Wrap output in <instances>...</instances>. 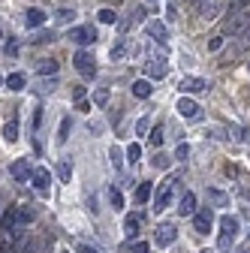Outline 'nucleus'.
I'll use <instances>...</instances> for the list:
<instances>
[{
    "label": "nucleus",
    "mask_w": 250,
    "mask_h": 253,
    "mask_svg": "<svg viewBox=\"0 0 250 253\" xmlns=\"http://www.w3.org/2000/svg\"><path fill=\"white\" fill-rule=\"evenodd\" d=\"M84 93H87V90H84L82 84H76V87H73V100H76V103H82V100H84Z\"/></svg>",
    "instance_id": "a19ab883"
},
{
    "label": "nucleus",
    "mask_w": 250,
    "mask_h": 253,
    "mask_svg": "<svg viewBox=\"0 0 250 253\" xmlns=\"http://www.w3.org/2000/svg\"><path fill=\"white\" fill-rule=\"evenodd\" d=\"M181 90L184 93H202V90H208V84H205V79H184Z\"/></svg>",
    "instance_id": "2eb2a0df"
},
{
    "label": "nucleus",
    "mask_w": 250,
    "mask_h": 253,
    "mask_svg": "<svg viewBox=\"0 0 250 253\" xmlns=\"http://www.w3.org/2000/svg\"><path fill=\"white\" fill-rule=\"evenodd\" d=\"M208 48H211V51H220V48H223V34H214L211 42H208Z\"/></svg>",
    "instance_id": "72a5a7b5"
},
{
    "label": "nucleus",
    "mask_w": 250,
    "mask_h": 253,
    "mask_svg": "<svg viewBox=\"0 0 250 253\" xmlns=\"http://www.w3.org/2000/svg\"><path fill=\"white\" fill-rule=\"evenodd\" d=\"M145 30H148V37H154L160 45H163V42H169V27H166L163 21H148V24H145Z\"/></svg>",
    "instance_id": "1a4fd4ad"
},
{
    "label": "nucleus",
    "mask_w": 250,
    "mask_h": 253,
    "mask_svg": "<svg viewBox=\"0 0 250 253\" xmlns=\"http://www.w3.org/2000/svg\"><path fill=\"white\" fill-rule=\"evenodd\" d=\"M175 178H169V181H163L160 184V190H157V199H154V211H166V205H169V199H172V193H175Z\"/></svg>",
    "instance_id": "39448f33"
},
{
    "label": "nucleus",
    "mask_w": 250,
    "mask_h": 253,
    "mask_svg": "<svg viewBox=\"0 0 250 253\" xmlns=\"http://www.w3.org/2000/svg\"><path fill=\"white\" fill-rule=\"evenodd\" d=\"M9 90H24V76L21 73H12V76H6V82H3Z\"/></svg>",
    "instance_id": "4be33fe9"
},
{
    "label": "nucleus",
    "mask_w": 250,
    "mask_h": 253,
    "mask_svg": "<svg viewBox=\"0 0 250 253\" xmlns=\"http://www.w3.org/2000/svg\"><path fill=\"white\" fill-rule=\"evenodd\" d=\"M241 253H247V250H241Z\"/></svg>",
    "instance_id": "3c124183"
},
{
    "label": "nucleus",
    "mask_w": 250,
    "mask_h": 253,
    "mask_svg": "<svg viewBox=\"0 0 250 253\" xmlns=\"http://www.w3.org/2000/svg\"><path fill=\"white\" fill-rule=\"evenodd\" d=\"M151 193H154V187H151V181L139 184V190H136V202H139V205H145V202L151 199Z\"/></svg>",
    "instance_id": "6ab92c4d"
},
{
    "label": "nucleus",
    "mask_w": 250,
    "mask_h": 253,
    "mask_svg": "<svg viewBox=\"0 0 250 253\" xmlns=\"http://www.w3.org/2000/svg\"><path fill=\"white\" fill-rule=\"evenodd\" d=\"M42 21H45V12L37 9V6H30V9L24 12V24H27V27H42Z\"/></svg>",
    "instance_id": "4468645a"
},
{
    "label": "nucleus",
    "mask_w": 250,
    "mask_h": 253,
    "mask_svg": "<svg viewBox=\"0 0 250 253\" xmlns=\"http://www.w3.org/2000/svg\"><path fill=\"white\" fill-rule=\"evenodd\" d=\"M145 73H148V79H163V76H166V63H163L160 57H154V60H148Z\"/></svg>",
    "instance_id": "ddd939ff"
},
{
    "label": "nucleus",
    "mask_w": 250,
    "mask_h": 253,
    "mask_svg": "<svg viewBox=\"0 0 250 253\" xmlns=\"http://www.w3.org/2000/svg\"><path fill=\"white\" fill-rule=\"evenodd\" d=\"M220 229L229 232V235H235V232H238V220H235V217H220Z\"/></svg>",
    "instance_id": "b1692460"
},
{
    "label": "nucleus",
    "mask_w": 250,
    "mask_h": 253,
    "mask_svg": "<svg viewBox=\"0 0 250 253\" xmlns=\"http://www.w3.org/2000/svg\"><path fill=\"white\" fill-rule=\"evenodd\" d=\"M70 40H73V42H79V45H90L93 40H97V30H93L90 24L73 27V30H70Z\"/></svg>",
    "instance_id": "0eeeda50"
},
{
    "label": "nucleus",
    "mask_w": 250,
    "mask_h": 253,
    "mask_svg": "<svg viewBox=\"0 0 250 253\" xmlns=\"http://www.w3.org/2000/svg\"><path fill=\"white\" fill-rule=\"evenodd\" d=\"M226 9V0H199V15L205 21H214L217 15H223Z\"/></svg>",
    "instance_id": "f03ea898"
},
{
    "label": "nucleus",
    "mask_w": 250,
    "mask_h": 253,
    "mask_svg": "<svg viewBox=\"0 0 250 253\" xmlns=\"http://www.w3.org/2000/svg\"><path fill=\"white\" fill-rule=\"evenodd\" d=\"M148 130H151V118H142V121L136 124V133H139V136H145Z\"/></svg>",
    "instance_id": "c9c22d12"
},
{
    "label": "nucleus",
    "mask_w": 250,
    "mask_h": 253,
    "mask_svg": "<svg viewBox=\"0 0 250 253\" xmlns=\"http://www.w3.org/2000/svg\"><path fill=\"white\" fill-rule=\"evenodd\" d=\"M109 196H112V205H115V208H124V193H121L118 187H112V190H109Z\"/></svg>",
    "instance_id": "c756f323"
},
{
    "label": "nucleus",
    "mask_w": 250,
    "mask_h": 253,
    "mask_svg": "<svg viewBox=\"0 0 250 253\" xmlns=\"http://www.w3.org/2000/svg\"><path fill=\"white\" fill-rule=\"evenodd\" d=\"M178 214H184V217L196 214V196H193V193H184V196H181V202H178Z\"/></svg>",
    "instance_id": "f8f14e48"
},
{
    "label": "nucleus",
    "mask_w": 250,
    "mask_h": 253,
    "mask_svg": "<svg viewBox=\"0 0 250 253\" xmlns=\"http://www.w3.org/2000/svg\"><path fill=\"white\" fill-rule=\"evenodd\" d=\"M193 3H199V0H193Z\"/></svg>",
    "instance_id": "8fccbe9b"
},
{
    "label": "nucleus",
    "mask_w": 250,
    "mask_h": 253,
    "mask_svg": "<svg viewBox=\"0 0 250 253\" xmlns=\"http://www.w3.org/2000/svg\"><path fill=\"white\" fill-rule=\"evenodd\" d=\"M127 157H130V160L136 163V160H139V157H142V145H139V142H133V145L127 148Z\"/></svg>",
    "instance_id": "2f4dec72"
},
{
    "label": "nucleus",
    "mask_w": 250,
    "mask_h": 253,
    "mask_svg": "<svg viewBox=\"0 0 250 253\" xmlns=\"http://www.w3.org/2000/svg\"><path fill=\"white\" fill-rule=\"evenodd\" d=\"M51 40H54L51 30H42V34H37V37H34V42H51Z\"/></svg>",
    "instance_id": "58836bf2"
},
{
    "label": "nucleus",
    "mask_w": 250,
    "mask_h": 253,
    "mask_svg": "<svg viewBox=\"0 0 250 253\" xmlns=\"http://www.w3.org/2000/svg\"><path fill=\"white\" fill-rule=\"evenodd\" d=\"M6 54H18V42H6Z\"/></svg>",
    "instance_id": "c03bdc74"
},
{
    "label": "nucleus",
    "mask_w": 250,
    "mask_h": 253,
    "mask_svg": "<svg viewBox=\"0 0 250 253\" xmlns=\"http://www.w3.org/2000/svg\"><path fill=\"white\" fill-rule=\"evenodd\" d=\"M79 253H100V250H93V247H87V244H82V247H79Z\"/></svg>",
    "instance_id": "a18cd8bd"
},
{
    "label": "nucleus",
    "mask_w": 250,
    "mask_h": 253,
    "mask_svg": "<svg viewBox=\"0 0 250 253\" xmlns=\"http://www.w3.org/2000/svg\"><path fill=\"white\" fill-rule=\"evenodd\" d=\"M37 70H40L42 76H54V73H57V60H51V57H48V60H40Z\"/></svg>",
    "instance_id": "5701e85b"
},
{
    "label": "nucleus",
    "mask_w": 250,
    "mask_h": 253,
    "mask_svg": "<svg viewBox=\"0 0 250 253\" xmlns=\"http://www.w3.org/2000/svg\"><path fill=\"white\" fill-rule=\"evenodd\" d=\"M124 229H127V238H136L139 229H142V217H139V214H127V220H124Z\"/></svg>",
    "instance_id": "dca6fc26"
},
{
    "label": "nucleus",
    "mask_w": 250,
    "mask_h": 253,
    "mask_svg": "<svg viewBox=\"0 0 250 253\" xmlns=\"http://www.w3.org/2000/svg\"><path fill=\"white\" fill-rule=\"evenodd\" d=\"M57 175H60V181H70V178H73V166H70L67 160H60V163H57Z\"/></svg>",
    "instance_id": "a878e982"
},
{
    "label": "nucleus",
    "mask_w": 250,
    "mask_h": 253,
    "mask_svg": "<svg viewBox=\"0 0 250 253\" xmlns=\"http://www.w3.org/2000/svg\"><path fill=\"white\" fill-rule=\"evenodd\" d=\"M97 18H100L103 24H115V21H118V15H115V9H100V12H97Z\"/></svg>",
    "instance_id": "bb28decb"
},
{
    "label": "nucleus",
    "mask_w": 250,
    "mask_h": 253,
    "mask_svg": "<svg viewBox=\"0 0 250 253\" xmlns=\"http://www.w3.org/2000/svg\"><path fill=\"white\" fill-rule=\"evenodd\" d=\"M54 18H57L60 24H70V21L76 18V12H73V9H57V15H54Z\"/></svg>",
    "instance_id": "c85d7f7f"
},
{
    "label": "nucleus",
    "mask_w": 250,
    "mask_h": 253,
    "mask_svg": "<svg viewBox=\"0 0 250 253\" xmlns=\"http://www.w3.org/2000/svg\"><path fill=\"white\" fill-rule=\"evenodd\" d=\"M193 226H196L199 235H208L211 232V208H199L193 214Z\"/></svg>",
    "instance_id": "6e6552de"
},
{
    "label": "nucleus",
    "mask_w": 250,
    "mask_h": 253,
    "mask_svg": "<svg viewBox=\"0 0 250 253\" xmlns=\"http://www.w3.org/2000/svg\"><path fill=\"white\" fill-rule=\"evenodd\" d=\"M9 172H12V178H15V181H27L30 175H34V169H30V163H27V160H15V163L9 166Z\"/></svg>",
    "instance_id": "9b49d317"
},
{
    "label": "nucleus",
    "mask_w": 250,
    "mask_h": 253,
    "mask_svg": "<svg viewBox=\"0 0 250 253\" xmlns=\"http://www.w3.org/2000/svg\"><path fill=\"white\" fill-rule=\"evenodd\" d=\"M187 157H190V148H187V145H178V148H175V160H187Z\"/></svg>",
    "instance_id": "4c0bfd02"
},
{
    "label": "nucleus",
    "mask_w": 250,
    "mask_h": 253,
    "mask_svg": "<svg viewBox=\"0 0 250 253\" xmlns=\"http://www.w3.org/2000/svg\"><path fill=\"white\" fill-rule=\"evenodd\" d=\"M18 253H37V241H24V244L18 247Z\"/></svg>",
    "instance_id": "79ce46f5"
},
{
    "label": "nucleus",
    "mask_w": 250,
    "mask_h": 253,
    "mask_svg": "<svg viewBox=\"0 0 250 253\" xmlns=\"http://www.w3.org/2000/svg\"><path fill=\"white\" fill-rule=\"evenodd\" d=\"M229 244H232V235L223 232V235H220V250H229Z\"/></svg>",
    "instance_id": "37998d69"
},
{
    "label": "nucleus",
    "mask_w": 250,
    "mask_h": 253,
    "mask_svg": "<svg viewBox=\"0 0 250 253\" xmlns=\"http://www.w3.org/2000/svg\"><path fill=\"white\" fill-rule=\"evenodd\" d=\"M148 3H151V0H148Z\"/></svg>",
    "instance_id": "603ef678"
},
{
    "label": "nucleus",
    "mask_w": 250,
    "mask_h": 253,
    "mask_svg": "<svg viewBox=\"0 0 250 253\" xmlns=\"http://www.w3.org/2000/svg\"><path fill=\"white\" fill-rule=\"evenodd\" d=\"M34 220V208L30 205H24V208H18V226H24V223H30Z\"/></svg>",
    "instance_id": "393cba45"
},
{
    "label": "nucleus",
    "mask_w": 250,
    "mask_h": 253,
    "mask_svg": "<svg viewBox=\"0 0 250 253\" xmlns=\"http://www.w3.org/2000/svg\"><path fill=\"white\" fill-rule=\"evenodd\" d=\"M178 112H181V118H187V121H202V118H205L202 106L193 103L190 97H181V100H178Z\"/></svg>",
    "instance_id": "7ed1b4c3"
},
{
    "label": "nucleus",
    "mask_w": 250,
    "mask_h": 253,
    "mask_svg": "<svg viewBox=\"0 0 250 253\" xmlns=\"http://www.w3.org/2000/svg\"><path fill=\"white\" fill-rule=\"evenodd\" d=\"M73 63H76V70H79L84 79H93V76H97V60H93L87 51H79V54L73 57Z\"/></svg>",
    "instance_id": "20e7f679"
},
{
    "label": "nucleus",
    "mask_w": 250,
    "mask_h": 253,
    "mask_svg": "<svg viewBox=\"0 0 250 253\" xmlns=\"http://www.w3.org/2000/svg\"><path fill=\"white\" fill-rule=\"evenodd\" d=\"M93 103H97V106H106V103H109V90H106V87L93 90Z\"/></svg>",
    "instance_id": "7c9ffc66"
},
{
    "label": "nucleus",
    "mask_w": 250,
    "mask_h": 253,
    "mask_svg": "<svg viewBox=\"0 0 250 253\" xmlns=\"http://www.w3.org/2000/svg\"><path fill=\"white\" fill-rule=\"evenodd\" d=\"M151 90H154V87H151V82H148V79H139V82H133V93H136L139 100L151 97Z\"/></svg>",
    "instance_id": "a211bd4d"
},
{
    "label": "nucleus",
    "mask_w": 250,
    "mask_h": 253,
    "mask_svg": "<svg viewBox=\"0 0 250 253\" xmlns=\"http://www.w3.org/2000/svg\"><path fill=\"white\" fill-rule=\"evenodd\" d=\"M175 238H178V226H175V223H160V226H157V235H154V241H157L160 247L175 244Z\"/></svg>",
    "instance_id": "423d86ee"
},
{
    "label": "nucleus",
    "mask_w": 250,
    "mask_h": 253,
    "mask_svg": "<svg viewBox=\"0 0 250 253\" xmlns=\"http://www.w3.org/2000/svg\"><path fill=\"white\" fill-rule=\"evenodd\" d=\"M133 253H148V244H136V247H133Z\"/></svg>",
    "instance_id": "49530a36"
},
{
    "label": "nucleus",
    "mask_w": 250,
    "mask_h": 253,
    "mask_svg": "<svg viewBox=\"0 0 250 253\" xmlns=\"http://www.w3.org/2000/svg\"><path fill=\"white\" fill-rule=\"evenodd\" d=\"M30 184H34L40 193H48V184H51L48 169H34V175H30Z\"/></svg>",
    "instance_id": "9d476101"
},
{
    "label": "nucleus",
    "mask_w": 250,
    "mask_h": 253,
    "mask_svg": "<svg viewBox=\"0 0 250 253\" xmlns=\"http://www.w3.org/2000/svg\"><path fill=\"white\" fill-rule=\"evenodd\" d=\"M0 37H3V34H0Z\"/></svg>",
    "instance_id": "864d4df0"
},
{
    "label": "nucleus",
    "mask_w": 250,
    "mask_h": 253,
    "mask_svg": "<svg viewBox=\"0 0 250 253\" xmlns=\"http://www.w3.org/2000/svg\"><path fill=\"white\" fill-rule=\"evenodd\" d=\"M109 154H112V166H115V169H121V166H124V160H121V148H118V145H112V151H109Z\"/></svg>",
    "instance_id": "473e14b6"
},
{
    "label": "nucleus",
    "mask_w": 250,
    "mask_h": 253,
    "mask_svg": "<svg viewBox=\"0 0 250 253\" xmlns=\"http://www.w3.org/2000/svg\"><path fill=\"white\" fill-rule=\"evenodd\" d=\"M202 253H211V250H202Z\"/></svg>",
    "instance_id": "09e8293b"
},
{
    "label": "nucleus",
    "mask_w": 250,
    "mask_h": 253,
    "mask_svg": "<svg viewBox=\"0 0 250 253\" xmlns=\"http://www.w3.org/2000/svg\"><path fill=\"white\" fill-rule=\"evenodd\" d=\"M3 139H6V142H15V139H18V121H15V118L3 124Z\"/></svg>",
    "instance_id": "412c9836"
},
{
    "label": "nucleus",
    "mask_w": 250,
    "mask_h": 253,
    "mask_svg": "<svg viewBox=\"0 0 250 253\" xmlns=\"http://www.w3.org/2000/svg\"><path fill=\"white\" fill-rule=\"evenodd\" d=\"M238 48L241 51H250V30H244V34L238 37Z\"/></svg>",
    "instance_id": "f704fd0d"
},
{
    "label": "nucleus",
    "mask_w": 250,
    "mask_h": 253,
    "mask_svg": "<svg viewBox=\"0 0 250 253\" xmlns=\"http://www.w3.org/2000/svg\"><path fill=\"white\" fill-rule=\"evenodd\" d=\"M70 126H73V118L67 115L64 121H60V130H57V142H60V145H67V139H70Z\"/></svg>",
    "instance_id": "aec40b11"
},
{
    "label": "nucleus",
    "mask_w": 250,
    "mask_h": 253,
    "mask_svg": "<svg viewBox=\"0 0 250 253\" xmlns=\"http://www.w3.org/2000/svg\"><path fill=\"white\" fill-rule=\"evenodd\" d=\"M154 166H157V169H166V166H169V157H166V154H157V157H154Z\"/></svg>",
    "instance_id": "ea45409f"
},
{
    "label": "nucleus",
    "mask_w": 250,
    "mask_h": 253,
    "mask_svg": "<svg viewBox=\"0 0 250 253\" xmlns=\"http://www.w3.org/2000/svg\"><path fill=\"white\" fill-rule=\"evenodd\" d=\"M211 202H217V205H226V193H220V190H211Z\"/></svg>",
    "instance_id": "e433bc0d"
},
{
    "label": "nucleus",
    "mask_w": 250,
    "mask_h": 253,
    "mask_svg": "<svg viewBox=\"0 0 250 253\" xmlns=\"http://www.w3.org/2000/svg\"><path fill=\"white\" fill-rule=\"evenodd\" d=\"M163 139H166V130L163 126H154L151 130V145H163Z\"/></svg>",
    "instance_id": "cd10ccee"
},
{
    "label": "nucleus",
    "mask_w": 250,
    "mask_h": 253,
    "mask_svg": "<svg viewBox=\"0 0 250 253\" xmlns=\"http://www.w3.org/2000/svg\"><path fill=\"white\" fill-rule=\"evenodd\" d=\"M244 30H250V12H232V15H226V21H223V30L220 34L223 37H241Z\"/></svg>",
    "instance_id": "f257e3e1"
},
{
    "label": "nucleus",
    "mask_w": 250,
    "mask_h": 253,
    "mask_svg": "<svg viewBox=\"0 0 250 253\" xmlns=\"http://www.w3.org/2000/svg\"><path fill=\"white\" fill-rule=\"evenodd\" d=\"M12 226H18V208H6L3 217H0V232H3V229H12Z\"/></svg>",
    "instance_id": "f3484780"
},
{
    "label": "nucleus",
    "mask_w": 250,
    "mask_h": 253,
    "mask_svg": "<svg viewBox=\"0 0 250 253\" xmlns=\"http://www.w3.org/2000/svg\"><path fill=\"white\" fill-rule=\"evenodd\" d=\"M3 82H6V79H0V84H3Z\"/></svg>",
    "instance_id": "de8ad7c7"
}]
</instances>
